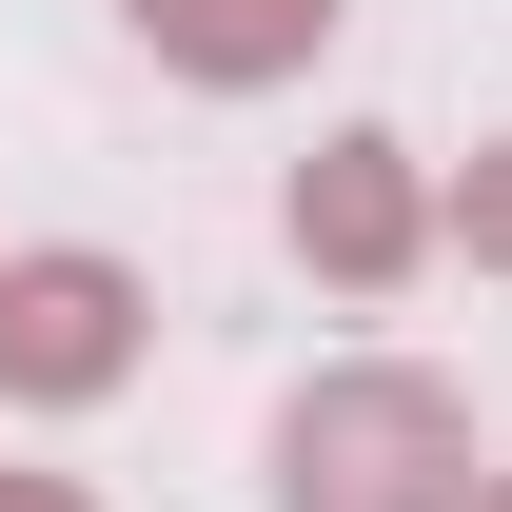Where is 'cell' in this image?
Returning a JSON list of instances; mask_svg holds the SVG:
<instances>
[{"label":"cell","instance_id":"obj_4","mask_svg":"<svg viewBox=\"0 0 512 512\" xmlns=\"http://www.w3.org/2000/svg\"><path fill=\"white\" fill-rule=\"evenodd\" d=\"M335 20H355V0H138L158 79H197V99H276V79H316Z\"/></svg>","mask_w":512,"mask_h":512},{"label":"cell","instance_id":"obj_3","mask_svg":"<svg viewBox=\"0 0 512 512\" xmlns=\"http://www.w3.org/2000/svg\"><path fill=\"white\" fill-rule=\"evenodd\" d=\"M276 237H296L316 296H414V256H434V178H414V138L335 119L316 158H296V197H276Z\"/></svg>","mask_w":512,"mask_h":512},{"label":"cell","instance_id":"obj_6","mask_svg":"<svg viewBox=\"0 0 512 512\" xmlns=\"http://www.w3.org/2000/svg\"><path fill=\"white\" fill-rule=\"evenodd\" d=\"M0 512H99V493H79V473H0Z\"/></svg>","mask_w":512,"mask_h":512},{"label":"cell","instance_id":"obj_7","mask_svg":"<svg viewBox=\"0 0 512 512\" xmlns=\"http://www.w3.org/2000/svg\"><path fill=\"white\" fill-rule=\"evenodd\" d=\"M473 512H512V473H493V493H473Z\"/></svg>","mask_w":512,"mask_h":512},{"label":"cell","instance_id":"obj_5","mask_svg":"<svg viewBox=\"0 0 512 512\" xmlns=\"http://www.w3.org/2000/svg\"><path fill=\"white\" fill-rule=\"evenodd\" d=\"M434 237H453V256H473V276H512V138H493V158H473V178H453V197H434Z\"/></svg>","mask_w":512,"mask_h":512},{"label":"cell","instance_id":"obj_1","mask_svg":"<svg viewBox=\"0 0 512 512\" xmlns=\"http://www.w3.org/2000/svg\"><path fill=\"white\" fill-rule=\"evenodd\" d=\"M276 512H473L493 453H473V394L414 375V355H335V375L276 394Z\"/></svg>","mask_w":512,"mask_h":512},{"label":"cell","instance_id":"obj_2","mask_svg":"<svg viewBox=\"0 0 512 512\" xmlns=\"http://www.w3.org/2000/svg\"><path fill=\"white\" fill-rule=\"evenodd\" d=\"M138 355H158V296H138V256H99V237L0 256V414H99Z\"/></svg>","mask_w":512,"mask_h":512}]
</instances>
